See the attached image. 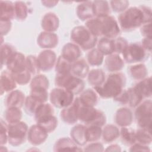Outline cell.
<instances>
[{
	"label": "cell",
	"mask_w": 152,
	"mask_h": 152,
	"mask_svg": "<svg viewBox=\"0 0 152 152\" xmlns=\"http://www.w3.org/2000/svg\"><path fill=\"white\" fill-rule=\"evenodd\" d=\"M130 151H150L149 147L146 145H143L138 142H135L130 146Z\"/></svg>",
	"instance_id": "obj_58"
},
{
	"label": "cell",
	"mask_w": 152,
	"mask_h": 152,
	"mask_svg": "<svg viewBox=\"0 0 152 152\" xmlns=\"http://www.w3.org/2000/svg\"><path fill=\"white\" fill-rule=\"evenodd\" d=\"M81 55V49L72 42L66 43L61 51V56L72 63L80 59Z\"/></svg>",
	"instance_id": "obj_20"
},
{
	"label": "cell",
	"mask_w": 152,
	"mask_h": 152,
	"mask_svg": "<svg viewBox=\"0 0 152 152\" xmlns=\"http://www.w3.org/2000/svg\"><path fill=\"white\" fill-rule=\"evenodd\" d=\"M58 43V36L54 32L42 31L37 39L38 46L44 49H53L57 46Z\"/></svg>",
	"instance_id": "obj_15"
},
{
	"label": "cell",
	"mask_w": 152,
	"mask_h": 152,
	"mask_svg": "<svg viewBox=\"0 0 152 152\" xmlns=\"http://www.w3.org/2000/svg\"><path fill=\"white\" fill-rule=\"evenodd\" d=\"M26 56L21 52L15 51L5 66L11 73H17L26 69Z\"/></svg>",
	"instance_id": "obj_14"
},
{
	"label": "cell",
	"mask_w": 152,
	"mask_h": 152,
	"mask_svg": "<svg viewBox=\"0 0 152 152\" xmlns=\"http://www.w3.org/2000/svg\"><path fill=\"white\" fill-rule=\"evenodd\" d=\"M37 87L44 88L48 90L49 87V81L45 75L37 74L31 79L30 81V88Z\"/></svg>",
	"instance_id": "obj_46"
},
{
	"label": "cell",
	"mask_w": 152,
	"mask_h": 152,
	"mask_svg": "<svg viewBox=\"0 0 152 152\" xmlns=\"http://www.w3.org/2000/svg\"><path fill=\"white\" fill-rule=\"evenodd\" d=\"M150 54L139 42L128 44L122 53L124 62L133 64L144 62L148 58Z\"/></svg>",
	"instance_id": "obj_8"
},
{
	"label": "cell",
	"mask_w": 152,
	"mask_h": 152,
	"mask_svg": "<svg viewBox=\"0 0 152 152\" xmlns=\"http://www.w3.org/2000/svg\"><path fill=\"white\" fill-rule=\"evenodd\" d=\"M28 131L27 125L21 121L8 124V142L14 147L21 145L27 139Z\"/></svg>",
	"instance_id": "obj_5"
},
{
	"label": "cell",
	"mask_w": 152,
	"mask_h": 152,
	"mask_svg": "<svg viewBox=\"0 0 152 152\" xmlns=\"http://www.w3.org/2000/svg\"><path fill=\"white\" fill-rule=\"evenodd\" d=\"M54 151H82V150L72 139L62 137L58 139L53 146Z\"/></svg>",
	"instance_id": "obj_17"
},
{
	"label": "cell",
	"mask_w": 152,
	"mask_h": 152,
	"mask_svg": "<svg viewBox=\"0 0 152 152\" xmlns=\"http://www.w3.org/2000/svg\"><path fill=\"white\" fill-rule=\"evenodd\" d=\"M126 81V77L122 72H112L101 86L94 87L93 89L102 99H113L124 89Z\"/></svg>",
	"instance_id": "obj_2"
},
{
	"label": "cell",
	"mask_w": 152,
	"mask_h": 152,
	"mask_svg": "<svg viewBox=\"0 0 152 152\" xmlns=\"http://www.w3.org/2000/svg\"><path fill=\"white\" fill-rule=\"evenodd\" d=\"M41 3L42 4V5L43 6H45L46 7L52 8L58 4V1H41Z\"/></svg>",
	"instance_id": "obj_61"
},
{
	"label": "cell",
	"mask_w": 152,
	"mask_h": 152,
	"mask_svg": "<svg viewBox=\"0 0 152 152\" xmlns=\"http://www.w3.org/2000/svg\"><path fill=\"white\" fill-rule=\"evenodd\" d=\"M78 98L81 103L87 106L94 107L98 102V95L95 90L91 88L83 90Z\"/></svg>",
	"instance_id": "obj_28"
},
{
	"label": "cell",
	"mask_w": 152,
	"mask_h": 152,
	"mask_svg": "<svg viewBox=\"0 0 152 152\" xmlns=\"http://www.w3.org/2000/svg\"><path fill=\"white\" fill-rule=\"evenodd\" d=\"M15 18L14 2L8 1H0V20L11 21Z\"/></svg>",
	"instance_id": "obj_26"
},
{
	"label": "cell",
	"mask_w": 152,
	"mask_h": 152,
	"mask_svg": "<svg viewBox=\"0 0 152 152\" xmlns=\"http://www.w3.org/2000/svg\"><path fill=\"white\" fill-rule=\"evenodd\" d=\"M114 101L124 105L128 104V94L127 89H124L117 96L113 99Z\"/></svg>",
	"instance_id": "obj_56"
},
{
	"label": "cell",
	"mask_w": 152,
	"mask_h": 152,
	"mask_svg": "<svg viewBox=\"0 0 152 152\" xmlns=\"http://www.w3.org/2000/svg\"><path fill=\"white\" fill-rule=\"evenodd\" d=\"M84 26L96 37L102 36L101 24L99 17H94L86 21Z\"/></svg>",
	"instance_id": "obj_41"
},
{
	"label": "cell",
	"mask_w": 152,
	"mask_h": 152,
	"mask_svg": "<svg viewBox=\"0 0 152 152\" xmlns=\"http://www.w3.org/2000/svg\"><path fill=\"white\" fill-rule=\"evenodd\" d=\"M37 58L40 71L48 72L55 66L57 57L55 52L51 49L41 51Z\"/></svg>",
	"instance_id": "obj_11"
},
{
	"label": "cell",
	"mask_w": 152,
	"mask_h": 152,
	"mask_svg": "<svg viewBox=\"0 0 152 152\" xmlns=\"http://www.w3.org/2000/svg\"><path fill=\"white\" fill-rule=\"evenodd\" d=\"M59 26V18L54 12H47L42 17L41 27L44 31L55 33L58 29Z\"/></svg>",
	"instance_id": "obj_21"
},
{
	"label": "cell",
	"mask_w": 152,
	"mask_h": 152,
	"mask_svg": "<svg viewBox=\"0 0 152 152\" xmlns=\"http://www.w3.org/2000/svg\"><path fill=\"white\" fill-rule=\"evenodd\" d=\"M54 114V109L53 105L46 102L42 103L37 109L34 117L35 121H37L45 117L53 115Z\"/></svg>",
	"instance_id": "obj_40"
},
{
	"label": "cell",
	"mask_w": 152,
	"mask_h": 152,
	"mask_svg": "<svg viewBox=\"0 0 152 152\" xmlns=\"http://www.w3.org/2000/svg\"><path fill=\"white\" fill-rule=\"evenodd\" d=\"M134 88L137 90L143 99L151 97V77H147L142 80L138 81V82L134 86Z\"/></svg>",
	"instance_id": "obj_30"
},
{
	"label": "cell",
	"mask_w": 152,
	"mask_h": 152,
	"mask_svg": "<svg viewBox=\"0 0 152 152\" xmlns=\"http://www.w3.org/2000/svg\"><path fill=\"white\" fill-rule=\"evenodd\" d=\"M15 52L14 47L8 43L1 45V67L6 65L11 56Z\"/></svg>",
	"instance_id": "obj_45"
},
{
	"label": "cell",
	"mask_w": 152,
	"mask_h": 152,
	"mask_svg": "<svg viewBox=\"0 0 152 152\" xmlns=\"http://www.w3.org/2000/svg\"><path fill=\"white\" fill-rule=\"evenodd\" d=\"M12 27L11 21L7 20H0V31L1 36L7 35Z\"/></svg>",
	"instance_id": "obj_54"
},
{
	"label": "cell",
	"mask_w": 152,
	"mask_h": 152,
	"mask_svg": "<svg viewBox=\"0 0 152 152\" xmlns=\"http://www.w3.org/2000/svg\"><path fill=\"white\" fill-rule=\"evenodd\" d=\"M11 74L17 84L19 85L27 84L31 80V74L27 69L19 72L11 73Z\"/></svg>",
	"instance_id": "obj_49"
},
{
	"label": "cell",
	"mask_w": 152,
	"mask_h": 152,
	"mask_svg": "<svg viewBox=\"0 0 152 152\" xmlns=\"http://www.w3.org/2000/svg\"><path fill=\"white\" fill-rule=\"evenodd\" d=\"M30 94L33 97L38 99L43 103H45L49 98L48 90L44 88H30Z\"/></svg>",
	"instance_id": "obj_50"
},
{
	"label": "cell",
	"mask_w": 152,
	"mask_h": 152,
	"mask_svg": "<svg viewBox=\"0 0 152 152\" xmlns=\"http://www.w3.org/2000/svg\"><path fill=\"white\" fill-rule=\"evenodd\" d=\"M72 62L65 59L61 55L57 58L55 64L56 75H64L71 72Z\"/></svg>",
	"instance_id": "obj_38"
},
{
	"label": "cell",
	"mask_w": 152,
	"mask_h": 152,
	"mask_svg": "<svg viewBox=\"0 0 152 152\" xmlns=\"http://www.w3.org/2000/svg\"><path fill=\"white\" fill-rule=\"evenodd\" d=\"M71 40L81 50H90L94 48L97 37L94 36L84 26H77L71 30Z\"/></svg>",
	"instance_id": "obj_3"
},
{
	"label": "cell",
	"mask_w": 152,
	"mask_h": 152,
	"mask_svg": "<svg viewBox=\"0 0 152 152\" xmlns=\"http://www.w3.org/2000/svg\"><path fill=\"white\" fill-rule=\"evenodd\" d=\"M140 32L144 37L152 38L151 36V23H145L140 27Z\"/></svg>",
	"instance_id": "obj_57"
},
{
	"label": "cell",
	"mask_w": 152,
	"mask_h": 152,
	"mask_svg": "<svg viewBox=\"0 0 152 152\" xmlns=\"http://www.w3.org/2000/svg\"><path fill=\"white\" fill-rule=\"evenodd\" d=\"M104 56L97 48H93L90 50L87 55V62L91 66H98L102 64Z\"/></svg>",
	"instance_id": "obj_35"
},
{
	"label": "cell",
	"mask_w": 152,
	"mask_h": 152,
	"mask_svg": "<svg viewBox=\"0 0 152 152\" xmlns=\"http://www.w3.org/2000/svg\"><path fill=\"white\" fill-rule=\"evenodd\" d=\"M25 94L19 90H14L8 94L5 100L7 107H17L21 109L24 104Z\"/></svg>",
	"instance_id": "obj_18"
},
{
	"label": "cell",
	"mask_w": 152,
	"mask_h": 152,
	"mask_svg": "<svg viewBox=\"0 0 152 152\" xmlns=\"http://www.w3.org/2000/svg\"><path fill=\"white\" fill-rule=\"evenodd\" d=\"M15 18L18 21H24L28 15V7L26 4L23 1L14 2Z\"/></svg>",
	"instance_id": "obj_44"
},
{
	"label": "cell",
	"mask_w": 152,
	"mask_h": 152,
	"mask_svg": "<svg viewBox=\"0 0 152 152\" xmlns=\"http://www.w3.org/2000/svg\"><path fill=\"white\" fill-rule=\"evenodd\" d=\"M98 17L100 20L101 34L102 37L114 39L119 36L121 28L114 17L109 15Z\"/></svg>",
	"instance_id": "obj_10"
},
{
	"label": "cell",
	"mask_w": 152,
	"mask_h": 152,
	"mask_svg": "<svg viewBox=\"0 0 152 152\" xmlns=\"http://www.w3.org/2000/svg\"><path fill=\"white\" fill-rule=\"evenodd\" d=\"M83 151H104L103 145L102 143L96 141V142H91L89 144H88L83 150Z\"/></svg>",
	"instance_id": "obj_55"
},
{
	"label": "cell",
	"mask_w": 152,
	"mask_h": 152,
	"mask_svg": "<svg viewBox=\"0 0 152 152\" xmlns=\"http://www.w3.org/2000/svg\"><path fill=\"white\" fill-rule=\"evenodd\" d=\"M122 142L126 145H132L136 142L135 131L131 128L121 127L120 136Z\"/></svg>",
	"instance_id": "obj_36"
},
{
	"label": "cell",
	"mask_w": 152,
	"mask_h": 152,
	"mask_svg": "<svg viewBox=\"0 0 152 152\" xmlns=\"http://www.w3.org/2000/svg\"><path fill=\"white\" fill-rule=\"evenodd\" d=\"M86 126V136L88 142L98 141L102 138V127L95 125H89Z\"/></svg>",
	"instance_id": "obj_43"
},
{
	"label": "cell",
	"mask_w": 152,
	"mask_h": 152,
	"mask_svg": "<svg viewBox=\"0 0 152 152\" xmlns=\"http://www.w3.org/2000/svg\"><path fill=\"white\" fill-rule=\"evenodd\" d=\"M93 8L94 17H103L109 15L110 14V6L106 1H93Z\"/></svg>",
	"instance_id": "obj_32"
},
{
	"label": "cell",
	"mask_w": 152,
	"mask_h": 152,
	"mask_svg": "<svg viewBox=\"0 0 152 152\" xmlns=\"http://www.w3.org/2000/svg\"><path fill=\"white\" fill-rule=\"evenodd\" d=\"M86 127L85 125L77 124L70 131L71 139L80 147L86 145L88 142L86 136Z\"/></svg>",
	"instance_id": "obj_23"
},
{
	"label": "cell",
	"mask_w": 152,
	"mask_h": 152,
	"mask_svg": "<svg viewBox=\"0 0 152 152\" xmlns=\"http://www.w3.org/2000/svg\"><path fill=\"white\" fill-rule=\"evenodd\" d=\"M133 113L130 109L123 107L118 109L115 115V121L120 127H127L133 122Z\"/></svg>",
	"instance_id": "obj_16"
},
{
	"label": "cell",
	"mask_w": 152,
	"mask_h": 152,
	"mask_svg": "<svg viewBox=\"0 0 152 152\" xmlns=\"http://www.w3.org/2000/svg\"><path fill=\"white\" fill-rule=\"evenodd\" d=\"M127 90L128 94V105L131 107H136L142 101V97L139 94L134 87L128 88Z\"/></svg>",
	"instance_id": "obj_48"
},
{
	"label": "cell",
	"mask_w": 152,
	"mask_h": 152,
	"mask_svg": "<svg viewBox=\"0 0 152 152\" xmlns=\"http://www.w3.org/2000/svg\"><path fill=\"white\" fill-rule=\"evenodd\" d=\"M106 151H121V147L118 144H110L107 147L106 149H104Z\"/></svg>",
	"instance_id": "obj_60"
},
{
	"label": "cell",
	"mask_w": 152,
	"mask_h": 152,
	"mask_svg": "<svg viewBox=\"0 0 152 152\" xmlns=\"http://www.w3.org/2000/svg\"><path fill=\"white\" fill-rule=\"evenodd\" d=\"M97 49L104 55L107 56L114 53L113 39L101 37L97 43Z\"/></svg>",
	"instance_id": "obj_33"
},
{
	"label": "cell",
	"mask_w": 152,
	"mask_h": 152,
	"mask_svg": "<svg viewBox=\"0 0 152 152\" xmlns=\"http://www.w3.org/2000/svg\"><path fill=\"white\" fill-rule=\"evenodd\" d=\"M17 83L9 71L2 72L0 77L1 95L5 93H9L15 90L17 87Z\"/></svg>",
	"instance_id": "obj_22"
},
{
	"label": "cell",
	"mask_w": 152,
	"mask_h": 152,
	"mask_svg": "<svg viewBox=\"0 0 152 152\" xmlns=\"http://www.w3.org/2000/svg\"><path fill=\"white\" fill-rule=\"evenodd\" d=\"M130 76L135 80L140 81L147 77L148 69L142 63L134 64L128 69Z\"/></svg>",
	"instance_id": "obj_29"
},
{
	"label": "cell",
	"mask_w": 152,
	"mask_h": 152,
	"mask_svg": "<svg viewBox=\"0 0 152 152\" xmlns=\"http://www.w3.org/2000/svg\"><path fill=\"white\" fill-rule=\"evenodd\" d=\"M0 124V144L4 145L8 142V123L1 119Z\"/></svg>",
	"instance_id": "obj_53"
},
{
	"label": "cell",
	"mask_w": 152,
	"mask_h": 152,
	"mask_svg": "<svg viewBox=\"0 0 152 152\" xmlns=\"http://www.w3.org/2000/svg\"><path fill=\"white\" fill-rule=\"evenodd\" d=\"M78 120L84 123L85 125H95L104 126L106 123V116L104 113L94 107L83 105L81 102L78 110Z\"/></svg>",
	"instance_id": "obj_4"
},
{
	"label": "cell",
	"mask_w": 152,
	"mask_h": 152,
	"mask_svg": "<svg viewBox=\"0 0 152 152\" xmlns=\"http://www.w3.org/2000/svg\"><path fill=\"white\" fill-rule=\"evenodd\" d=\"M151 21V10L145 5L128 8L118 16V24L124 31H131Z\"/></svg>",
	"instance_id": "obj_1"
},
{
	"label": "cell",
	"mask_w": 152,
	"mask_h": 152,
	"mask_svg": "<svg viewBox=\"0 0 152 152\" xmlns=\"http://www.w3.org/2000/svg\"><path fill=\"white\" fill-rule=\"evenodd\" d=\"M106 69L110 72H120L125 65V62L119 55L112 53L106 56L104 59Z\"/></svg>",
	"instance_id": "obj_19"
},
{
	"label": "cell",
	"mask_w": 152,
	"mask_h": 152,
	"mask_svg": "<svg viewBox=\"0 0 152 152\" xmlns=\"http://www.w3.org/2000/svg\"><path fill=\"white\" fill-rule=\"evenodd\" d=\"M87 80L90 85L94 87L101 86L106 79L105 73L102 69H93L87 75Z\"/></svg>",
	"instance_id": "obj_31"
},
{
	"label": "cell",
	"mask_w": 152,
	"mask_h": 152,
	"mask_svg": "<svg viewBox=\"0 0 152 152\" xmlns=\"http://www.w3.org/2000/svg\"><path fill=\"white\" fill-rule=\"evenodd\" d=\"M136 142L148 145L152 141L151 131L140 128L135 131Z\"/></svg>",
	"instance_id": "obj_42"
},
{
	"label": "cell",
	"mask_w": 152,
	"mask_h": 152,
	"mask_svg": "<svg viewBox=\"0 0 152 152\" xmlns=\"http://www.w3.org/2000/svg\"><path fill=\"white\" fill-rule=\"evenodd\" d=\"M48 133L38 124L31 125L28 131L27 140L33 145H39L46 141Z\"/></svg>",
	"instance_id": "obj_13"
},
{
	"label": "cell",
	"mask_w": 152,
	"mask_h": 152,
	"mask_svg": "<svg viewBox=\"0 0 152 152\" xmlns=\"http://www.w3.org/2000/svg\"><path fill=\"white\" fill-rule=\"evenodd\" d=\"M89 65L84 59L80 58L72 64L71 73L78 78L83 79L89 72Z\"/></svg>",
	"instance_id": "obj_25"
},
{
	"label": "cell",
	"mask_w": 152,
	"mask_h": 152,
	"mask_svg": "<svg viewBox=\"0 0 152 152\" xmlns=\"http://www.w3.org/2000/svg\"><path fill=\"white\" fill-rule=\"evenodd\" d=\"M80 104V101L78 97H77L74 99L71 105L62 109L60 113V117L64 122L72 125L78 121V110Z\"/></svg>",
	"instance_id": "obj_12"
},
{
	"label": "cell",
	"mask_w": 152,
	"mask_h": 152,
	"mask_svg": "<svg viewBox=\"0 0 152 152\" xmlns=\"http://www.w3.org/2000/svg\"><path fill=\"white\" fill-rule=\"evenodd\" d=\"M142 48L149 53L151 52L152 49V39L151 38L144 37L141 42Z\"/></svg>",
	"instance_id": "obj_59"
},
{
	"label": "cell",
	"mask_w": 152,
	"mask_h": 152,
	"mask_svg": "<svg viewBox=\"0 0 152 152\" xmlns=\"http://www.w3.org/2000/svg\"><path fill=\"white\" fill-rule=\"evenodd\" d=\"M110 8L115 12L121 13L126 10L129 7V1H111L109 2Z\"/></svg>",
	"instance_id": "obj_52"
},
{
	"label": "cell",
	"mask_w": 152,
	"mask_h": 152,
	"mask_svg": "<svg viewBox=\"0 0 152 152\" xmlns=\"http://www.w3.org/2000/svg\"><path fill=\"white\" fill-rule=\"evenodd\" d=\"M134 114L139 128L151 131L152 102L150 99L142 101L136 107Z\"/></svg>",
	"instance_id": "obj_7"
},
{
	"label": "cell",
	"mask_w": 152,
	"mask_h": 152,
	"mask_svg": "<svg viewBox=\"0 0 152 152\" xmlns=\"http://www.w3.org/2000/svg\"><path fill=\"white\" fill-rule=\"evenodd\" d=\"M120 136V129L115 125L107 124L102 129V138L106 143H111Z\"/></svg>",
	"instance_id": "obj_27"
},
{
	"label": "cell",
	"mask_w": 152,
	"mask_h": 152,
	"mask_svg": "<svg viewBox=\"0 0 152 152\" xmlns=\"http://www.w3.org/2000/svg\"><path fill=\"white\" fill-rule=\"evenodd\" d=\"M42 103L43 102L30 95L26 98L24 104V110L28 115L34 116L37 109Z\"/></svg>",
	"instance_id": "obj_37"
},
{
	"label": "cell",
	"mask_w": 152,
	"mask_h": 152,
	"mask_svg": "<svg viewBox=\"0 0 152 152\" xmlns=\"http://www.w3.org/2000/svg\"><path fill=\"white\" fill-rule=\"evenodd\" d=\"M74 94L64 88L56 87L49 94V100L53 106L64 109L71 105L74 100Z\"/></svg>",
	"instance_id": "obj_9"
},
{
	"label": "cell",
	"mask_w": 152,
	"mask_h": 152,
	"mask_svg": "<svg viewBox=\"0 0 152 152\" xmlns=\"http://www.w3.org/2000/svg\"><path fill=\"white\" fill-rule=\"evenodd\" d=\"M128 41L124 37H118L113 39L114 53L122 54L128 45Z\"/></svg>",
	"instance_id": "obj_51"
},
{
	"label": "cell",
	"mask_w": 152,
	"mask_h": 152,
	"mask_svg": "<svg viewBox=\"0 0 152 152\" xmlns=\"http://www.w3.org/2000/svg\"><path fill=\"white\" fill-rule=\"evenodd\" d=\"M55 84L56 87L64 88L74 95L80 94L84 88L83 79L74 76L71 72L64 75H56Z\"/></svg>",
	"instance_id": "obj_6"
},
{
	"label": "cell",
	"mask_w": 152,
	"mask_h": 152,
	"mask_svg": "<svg viewBox=\"0 0 152 152\" xmlns=\"http://www.w3.org/2000/svg\"><path fill=\"white\" fill-rule=\"evenodd\" d=\"M22 111L17 107H7L5 112V119L8 124L17 122L22 118Z\"/></svg>",
	"instance_id": "obj_39"
},
{
	"label": "cell",
	"mask_w": 152,
	"mask_h": 152,
	"mask_svg": "<svg viewBox=\"0 0 152 152\" xmlns=\"http://www.w3.org/2000/svg\"><path fill=\"white\" fill-rule=\"evenodd\" d=\"M36 124L43 128L49 134L54 131L56 128L58 126V119L53 115L37 121Z\"/></svg>",
	"instance_id": "obj_34"
},
{
	"label": "cell",
	"mask_w": 152,
	"mask_h": 152,
	"mask_svg": "<svg viewBox=\"0 0 152 152\" xmlns=\"http://www.w3.org/2000/svg\"><path fill=\"white\" fill-rule=\"evenodd\" d=\"M76 14L78 18L83 21H86L94 17L93 1L80 2L77 7Z\"/></svg>",
	"instance_id": "obj_24"
},
{
	"label": "cell",
	"mask_w": 152,
	"mask_h": 152,
	"mask_svg": "<svg viewBox=\"0 0 152 152\" xmlns=\"http://www.w3.org/2000/svg\"><path fill=\"white\" fill-rule=\"evenodd\" d=\"M26 69L31 74V75H36L39 74L40 71L37 58L34 55H30L26 56Z\"/></svg>",
	"instance_id": "obj_47"
}]
</instances>
